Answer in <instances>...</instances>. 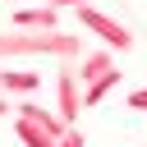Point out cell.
<instances>
[{"mask_svg":"<svg viewBox=\"0 0 147 147\" xmlns=\"http://www.w3.org/2000/svg\"><path fill=\"white\" fill-rule=\"evenodd\" d=\"M83 37L51 28V32H32V28H9L0 32V60H60V64H78L83 60Z\"/></svg>","mask_w":147,"mask_h":147,"instance_id":"cell-1","label":"cell"},{"mask_svg":"<svg viewBox=\"0 0 147 147\" xmlns=\"http://www.w3.org/2000/svg\"><path fill=\"white\" fill-rule=\"evenodd\" d=\"M74 18H78V28L83 32H92V37H101L115 55H124V51H133V32L119 23V18H110L106 9H92V5H78L74 9Z\"/></svg>","mask_w":147,"mask_h":147,"instance_id":"cell-2","label":"cell"},{"mask_svg":"<svg viewBox=\"0 0 147 147\" xmlns=\"http://www.w3.org/2000/svg\"><path fill=\"white\" fill-rule=\"evenodd\" d=\"M55 115H60L64 124H74V119L83 115V83H78V74H74V64H60V69H55Z\"/></svg>","mask_w":147,"mask_h":147,"instance_id":"cell-3","label":"cell"},{"mask_svg":"<svg viewBox=\"0 0 147 147\" xmlns=\"http://www.w3.org/2000/svg\"><path fill=\"white\" fill-rule=\"evenodd\" d=\"M60 14H64V9H55L51 0H46V5H23V9H14V28L51 32V28H60Z\"/></svg>","mask_w":147,"mask_h":147,"instance_id":"cell-4","label":"cell"},{"mask_svg":"<svg viewBox=\"0 0 147 147\" xmlns=\"http://www.w3.org/2000/svg\"><path fill=\"white\" fill-rule=\"evenodd\" d=\"M110 69H119L110 46H106V51H83V60L74 64V74H78V83H83V87H87V83H96V78H101V74H110Z\"/></svg>","mask_w":147,"mask_h":147,"instance_id":"cell-5","label":"cell"},{"mask_svg":"<svg viewBox=\"0 0 147 147\" xmlns=\"http://www.w3.org/2000/svg\"><path fill=\"white\" fill-rule=\"evenodd\" d=\"M0 92L5 96H32V92H41V74H32V69H0Z\"/></svg>","mask_w":147,"mask_h":147,"instance_id":"cell-6","label":"cell"},{"mask_svg":"<svg viewBox=\"0 0 147 147\" xmlns=\"http://www.w3.org/2000/svg\"><path fill=\"white\" fill-rule=\"evenodd\" d=\"M14 133H18V142H23V147H55V138H51L37 119H28V115H18V119H14Z\"/></svg>","mask_w":147,"mask_h":147,"instance_id":"cell-7","label":"cell"},{"mask_svg":"<svg viewBox=\"0 0 147 147\" xmlns=\"http://www.w3.org/2000/svg\"><path fill=\"white\" fill-rule=\"evenodd\" d=\"M119 78H124V74H119V69H110V74H101L96 83H87V87H83V106H96V101H106V96L119 87Z\"/></svg>","mask_w":147,"mask_h":147,"instance_id":"cell-8","label":"cell"},{"mask_svg":"<svg viewBox=\"0 0 147 147\" xmlns=\"http://www.w3.org/2000/svg\"><path fill=\"white\" fill-rule=\"evenodd\" d=\"M55 147H87V138H83V129H78V124H69V129H64V138H60Z\"/></svg>","mask_w":147,"mask_h":147,"instance_id":"cell-9","label":"cell"},{"mask_svg":"<svg viewBox=\"0 0 147 147\" xmlns=\"http://www.w3.org/2000/svg\"><path fill=\"white\" fill-rule=\"evenodd\" d=\"M129 106H133V110H142V115H147V87H133V92H129Z\"/></svg>","mask_w":147,"mask_h":147,"instance_id":"cell-10","label":"cell"},{"mask_svg":"<svg viewBox=\"0 0 147 147\" xmlns=\"http://www.w3.org/2000/svg\"><path fill=\"white\" fill-rule=\"evenodd\" d=\"M55 9H78V5H87V0H51Z\"/></svg>","mask_w":147,"mask_h":147,"instance_id":"cell-11","label":"cell"},{"mask_svg":"<svg viewBox=\"0 0 147 147\" xmlns=\"http://www.w3.org/2000/svg\"><path fill=\"white\" fill-rule=\"evenodd\" d=\"M9 110H14V106H9V96L0 92V115H9Z\"/></svg>","mask_w":147,"mask_h":147,"instance_id":"cell-12","label":"cell"}]
</instances>
